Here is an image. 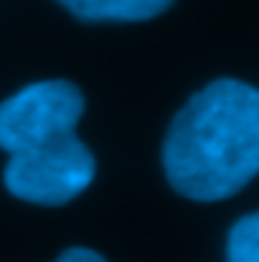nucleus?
Listing matches in <instances>:
<instances>
[{
  "label": "nucleus",
  "instance_id": "obj_5",
  "mask_svg": "<svg viewBox=\"0 0 259 262\" xmlns=\"http://www.w3.org/2000/svg\"><path fill=\"white\" fill-rule=\"evenodd\" d=\"M226 262H259V210L241 216L226 241Z\"/></svg>",
  "mask_w": 259,
  "mask_h": 262
},
{
  "label": "nucleus",
  "instance_id": "obj_2",
  "mask_svg": "<svg viewBox=\"0 0 259 262\" xmlns=\"http://www.w3.org/2000/svg\"><path fill=\"white\" fill-rule=\"evenodd\" d=\"M95 180V156L73 134L12 152L3 168L6 192L31 204L61 207L85 192Z\"/></svg>",
  "mask_w": 259,
  "mask_h": 262
},
{
  "label": "nucleus",
  "instance_id": "obj_1",
  "mask_svg": "<svg viewBox=\"0 0 259 262\" xmlns=\"http://www.w3.org/2000/svg\"><path fill=\"white\" fill-rule=\"evenodd\" d=\"M168 183L192 201H223L259 174V89L213 79L183 104L165 134Z\"/></svg>",
  "mask_w": 259,
  "mask_h": 262
},
{
  "label": "nucleus",
  "instance_id": "obj_4",
  "mask_svg": "<svg viewBox=\"0 0 259 262\" xmlns=\"http://www.w3.org/2000/svg\"><path fill=\"white\" fill-rule=\"evenodd\" d=\"M82 21H146L171 9L174 0H58Z\"/></svg>",
  "mask_w": 259,
  "mask_h": 262
},
{
  "label": "nucleus",
  "instance_id": "obj_3",
  "mask_svg": "<svg viewBox=\"0 0 259 262\" xmlns=\"http://www.w3.org/2000/svg\"><path fill=\"white\" fill-rule=\"evenodd\" d=\"M85 113V98L70 79L31 82L0 104V149L21 152L73 134Z\"/></svg>",
  "mask_w": 259,
  "mask_h": 262
},
{
  "label": "nucleus",
  "instance_id": "obj_6",
  "mask_svg": "<svg viewBox=\"0 0 259 262\" xmlns=\"http://www.w3.org/2000/svg\"><path fill=\"white\" fill-rule=\"evenodd\" d=\"M55 262H107L101 253H95V250H85V247H70V250H64L61 256Z\"/></svg>",
  "mask_w": 259,
  "mask_h": 262
}]
</instances>
